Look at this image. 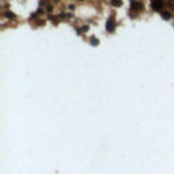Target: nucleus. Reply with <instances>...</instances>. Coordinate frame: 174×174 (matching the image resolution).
I'll use <instances>...</instances> for the list:
<instances>
[{
    "mask_svg": "<svg viewBox=\"0 0 174 174\" xmlns=\"http://www.w3.org/2000/svg\"><path fill=\"white\" fill-rule=\"evenodd\" d=\"M132 8H135V10H141L143 6H141L140 3H132Z\"/></svg>",
    "mask_w": 174,
    "mask_h": 174,
    "instance_id": "nucleus-3",
    "label": "nucleus"
},
{
    "mask_svg": "<svg viewBox=\"0 0 174 174\" xmlns=\"http://www.w3.org/2000/svg\"><path fill=\"white\" fill-rule=\"evenodd\" d=\"M112 4L113 6H116V7H118V6H121V0H113Z\"/></svg>",
    "mask_w": 174,
    "mask_h": 174,
    "instance_id": "nucleus-4",
    "label": "nucleus"
},
{
    "mask_svg": "<svg viewBox=\"0 0 174 174\" xmlns=\"http://www.w3.org/2000/svg\"><path fill=\"white\" fill-rule=\"evenodd\" d=\"M151 6H152V8H155V10H159V8L162 7V0H152V1H151Z\"/></svg>",
    "mask_w": 174,
    "mask_h": 174,
    "instance_id": "nucleus-1",
    "label": "nucleus"
},
{
    "mask_svg": "<svg viewBox=\"0 0 174 174\" xmlns=\"http://www.w3.org/2000/svg\"><path fill=\"white\" fill-rule=\"evenodd\" d=\"M91 42H92V45H97V44H98V41H97V40H94V38L91 40Z\"/></svg>",
    "mask_w": 174,
    "mask_h": 174,
    "instance_id": "nucleus-5",
    "label": "nucleus"
},
{
    "mask_svg": "<svg viewBox=\"0 0 174 174\" xmlns=\"http://www.w3.org/2000/svg\"><path fill=\"white\" fill-rule=\"evenodd\" d=\"M106 29L109 31H113L114 30V22H113V19L110 18V19H108V23H106Z\"/></svg>",
    "mask_w": 174,
    "mask_h": 174,
    "instance_id": "nucleus-2",
    "label": "nucleus"
}]
</instances>
